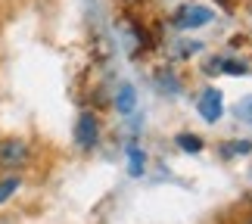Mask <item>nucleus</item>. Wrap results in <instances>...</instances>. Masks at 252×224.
Here are the masks:
<instances>
[{
    "label": "nucleus",
    "instance_id": "obj_1",
    "mask_svg": "<svg viewBox=\"0 0 252 224\" xmlns=\"http://www.w3.org/2000/svg\"><path fill=\"white\" fill-rule=\"evenodd\" d=\"M96 140H100V122H96L94 112H81L78 122H75V143L81 150H94Z\"/></svg>",
    "mask_w": 252,
    "mask_h": 224
},
{
    "label": "nucleus",
    "instance_id": "obj_2",
    "mask_svg": "<svg viewBox=\"0 0 252 224\" xmlns=\"http://www.w3.org/2000/svg\"><path fill=\"white\" fill-rule=\"evenodd\" d=\"M28 162V143L19 137L0 140V168H22Z\"/></svg>",
    "mask_w": 252,
    "mask_h": 224
},
{
    "label": "nucleus",
    "instance_id": "obj_3",
    "mask_svg": "<svg viewBox=\"0 0 252 224\" xmlns=\"http://www.w3.org/2000/svg\"><path fill=\"white\" fill-rule=\"evenodd\" d=\"M221 112H224V103H221V94L218 91H202V96H199V115L206 122H218L221 119Z\"/></svg>",
    "mask_w": 252,
    "mask_h": 224
},
{
    "label": "nucleus",
    "instance_id": "obj_4",
    "mask_svg": "<svg viewBox=\"0 0 252 224\" xmlns=\"http://www.w3.org/2000/svg\"><path fill=\"white\" fill-rule=\"evenodd\" d=\"M212 19V9L209 6H187L178 13V28H199Z\"/></svg>",
    "mask_w": 252,
    "mask_h": 224
},
{
    "label": "nucleus",
    "instance_id": "obj_5",
    "mask_svg": "<svg viewBox=\"0 0 252 224\" xmlns=\"http://www.w3.org/2000/svg\"><path fill=\"white\" fill-rule=\"evenodd\" d=\"M115 109H119L122 115H128L134 109V87L131 84H125L119 94H115Z\"/></svg>",
    "mask_w": 252,
    "mask_h": 224
},
{
    "label": "nucleus",
    "instance_id": "obj_6",
    "mask_svg": "<svg viewBox=\"0 0 252 224\" xmlns=\"http://www.w3.org/2000/svg\"><path fill=\"white\" fill-rule=\"evenodd\" d=\"M19 190V178H6V181H0V206L13 196V193Z\"/></svg>",
    "mask_w": 252,
    "mask_h": 224
},
{
    "label": "nucleus",
    "instance_id": "obj_7",
    "mask_svg": "<svg viewBox=\"0 0 252 224\" xmlns=\"http://www.w3.org/2000/svg\"><path fill=\"white\" fill-rule=\"evenodd\" d=\"M178 143H181V150H190V153H199L202 150V140L196 137V134H181Z\"/></svg>",
    "mask_w": 252,
    "mask_h": 224
},
{
    "label": "nucleus",
    "instance_id": "obj_8",
    "mask_svg": "<svg viewBox=\"0 0 252 224\" xmlns=\"http://www.w3.org/2000/svg\"><path fill=\"white\" fill-rule=\"evenodd\" d=\"M128 159H131V174H140L143 171V162H147V159H143V153L140 150H128Z\"/></svg>",
    "mask_w": 252,
    "mask_h": 224
}]
</instances>
